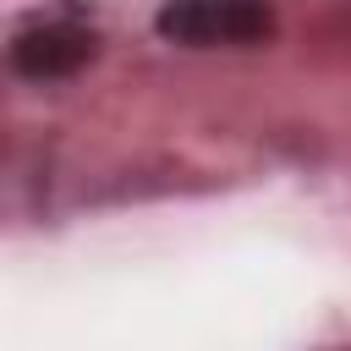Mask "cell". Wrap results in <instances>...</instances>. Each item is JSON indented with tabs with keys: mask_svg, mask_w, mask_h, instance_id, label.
Returning <instances> with one entry per match:
<instances>
[{
	"mask_svg": "<svg viewBox=\"0 0 351 351\" xmlns=\"http://www.w3.org/2000/svg\"><path fill=\"white\" fill-rule=\"evenodd\" d=\"M154 33L181 49H247L274 38V0H165Z\"/></svg>",
	"mask_w": 351,
	"mask_h": 351,
	"instance_id": "6da1fadb",
	"label": "cell"
},
{
	"mask_svg": "<svg viewBox=\"0 0 351 351\" xmlns=\"http://www.w3.org/2000/svg\"><path fill=\"white\" fill-rule=\"evenodd\" d=\"M93 55H99V27H93L82 11L27 16V22L11 33V44H5L11 71L27 77V82H66V77H77Z\"/></svg>",
	"mask_w": 351,
	"mask_h": 351,
	"instance_id": "7a4b0ae2",
	"label": "cell"
}]
</instances>
